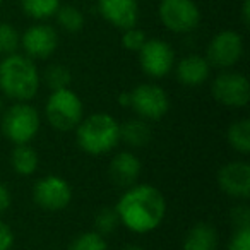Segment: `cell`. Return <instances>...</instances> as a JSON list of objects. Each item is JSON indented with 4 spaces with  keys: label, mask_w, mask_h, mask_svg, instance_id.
I'll use <instances>...</instances> for the list:
<instances>
[{
    "label": "cell",
    "mask_w": 250,
    "mask_h": 250,
    "mask_svg": "<svg viewBox=\"0 0 250 250\" xmlns=\"http://www.w3.org/2000/svg\"><path fill=\"white\" fill-rule=\"evenodd\" d=\"M76 141L86 154H106L120 143V124L106 111L91 113L83 117L76 127Z\"/></svg>",
    "instance_id": "obj_3"
},
{
    "label": "cell",
    "mask_w": 250,
    "mask_h": 250,
    "mask_svg": "<svg viewBox=\"0 0 250 250\" xmlns=\"http://www.w3.org/2000/svg\"><path fill=\"white\" fill-rule=\"evenodd\" d=\"M0 129L5 139L14 146L29 144L42 129L40 111L28 101H14V104L5 108L0 118Z\"/></svg>",
    "instance_id": "obj_4"
},
{
    "label": "cell",
    "mask_w": 250,
    "mask_h": 250,
    "mask_svg": "<svg viewBox=\"0 0 250 250\" xmlns=\"http://www.w3.org/2000/svg\"><path fill=\"white\" fill-rule=\"evenodd\" d=\"M2 2H4V0H0V4H2Z\"/></svg>",
    "instance_id": "obj_36"
},
{
    "label": "cell",
    "mask_w": 250,
    "mask_h": 250,
    "mask_svg": "<svg viewBox=\"0 0 250 250\" xmlns=\"http://www.w3.org/2000/svg\"><path fill=\"white\" fill-rule=\"evenodd\" d=\"M72 187L63 177L46 175L35 182L33 185V201L36 206L50 212L63 211L72 202Z\"/></svg>",
    "instance_id": "obj_9"
},
{
    "label": "cell",
    "mask_w": 250,
    "mask_h": 250,
    "mask_svg": "<svg viewBox=\"0 0 250 250\" xmlns=\"http://www.w3.org/2000/svg\"><path fill=\"white\" fill-rule=\"evenodd\" d=\"M173 67L177 81L188 87L204 84L209 79V74H211V65H209L208 59L202 55H195V53L182 57Z\"/></svg>",
    "instance_id": "obj_16"
},
{
    "label": "cell",
    "mask_w": 250,
    "mask_h": 250,
    "mask_svg": "<svg viewBox=\"0 0 250 250\" xmlns=\"http://www.w3.org/2000/svg\"><path fill=\"white\" fill-rule=\"evenodd\" d=\"M219 236L211 223H195L184 236L182 250H218Z\"/></svg>",
    "instance_id": "obj_17"
},
{
    "label": "cell",
    "mask_w": 250,
    "mask_h": 250,
    "mask_svg": "<svg viewBox=\"0 0 250 250\" xmlns=\"http://www.w3.org/2000/svg\"><path fill=\"white\" fill-rule=\"evenodd\" d=\"M141 173H143V163L130 151H120L110 160L108 165V175L110 180L117 187L129 188L137 184Z\"/></svg>",
    "instance_id": "obj_15"
},
{
    "label": "cell",
    "mask_w": 250,
    "mask_h": 250,
    "mask_svg": "<svg viewBox=\"0 0 250 250\" xmlns=\"http://www.w3.org/2000/svg\"><path fill=\"white\" fill-rule=\"evenodd\" d=\"M45 117L48 124L59 132L76 130L84 117L83 100L70 87L52 91L45 104Z\"/></svg>",
    "instance_id": "obj_5"
},
{
    "label": "cell",
    "mask_w": 250,
    "mask_h": 250,
    "mask_svg": "<svg viewBox=\"0 0 250 250\" xmlns=\"http://www.w3.org/2000/svg\"><path fill=\"white\" fill-rule=\"evenodd\" d=\"M130 108L143 120L156 122L170 110V96L158 84L144 83L130 91Z\"/></svg>",
    "instance_id": "obj_7"
},
{
    "label": "cell",
    "mask_w": 250,
    "mask_h": 250,
    "mask_svg": "<svg viewBox=\"0 0 250 250\" xmlns=\"http://www.w3.org/2000/svg\"><path fill=\"white\" fill-rule=\"evenodd\" d=\"M40 165V156L36 149L29 144H18L11 153V167L14 173L21 177H31Z\"/></svg>",
    "instance_id": "obj_19"
},
{
    "label": "cell",
    "mask_w": 250,
    "mask_h": 250,
    "mask_svg": "<svg viewBox=\"0 0 250 250\" xmlns=\"http://www.w3.org/2000/svg\"><path fill=\"white\" fill-rule=\"evenodd\" d=\"M11 202H12L11 192H9V188L0 182V216L11 208Z\"/></svg>",
    "instance_id": "obj_31"
},
{
    "label": "cell",
    "mask_w": 250,
    "mask_h": 250,
    "mask_svg": "<svg viewBox=\"0 0 250 250\" xmlns=\"http://www.w3.org/2000/svg\"><path fill=\"white\" fill-rule=\"evenodd\" d=\"M19 2L22 12L36 21L53 18L60 7V0H19Z\"/></svg>",
    "instance_id": "obj_21"
},
{
    "label": "cell",
    "mask_w": 250,
    "mask_h": 250,
    "mask_svg": "<svg viewBox=\"0 0 250 250\" xmlns=\"http://www.w3.org/2000/svg\"><path fill=\"white\" fill-rule=\"evenodd\" d=\"M226 250H250V228H236Z\"/></svg>",
    "instance_id": "obj_28"
},
{
    "label": "cell",
    "mask_w": 250,
    "mask_h": 250,
    "mask_svg": "<svg viewBox=\"0 0 250 250\" xmlns=\"http://www.w3.org/2000/svg\"><path fill=\"white\" fill-rule=\"evenodd\" d=\"M211 93L219 104L226 108H243L250 101V83L242 72L223 70L214 77Z\"/></svg>",
    "instance_id": "obj_8"
},
{
    "label": "cell",
    "mask_w": 250,
    "mask_h": 250,
    "mask_svg": "<svg viewBox=\"0 0 250 250\" xmlns=\"http://www.w3.org/2000/svg\"><path fill=\"white\" fill-rule=\"evenodd\" d=\"M137 53H139L141 69L151 79H161L168 76L175 65V52L170 43H167L165 40H146L143 48Z\"/></svg>",
    "instance_id": "obj_11"
},
{
    "label": "cell",
    "mask_w": 250,
    "mask_h": 250,
    "mask_svg": "<svg viewBox=\"0 0 250 250\" xmlns=\"http://www.w3.org/2000/svg\"><path fill=\"white\" fill-rule=\"evenodd\" d=\"M122 250H146L144 247H141V245H125Z\"/></svg>",
    "instance_id": "obj_34"
},
{
    "label": "cell",
    "mask_w": 250,
    "mask_h": 250,
    "mask_svg": "<svg viewBox=\"0 0 250 250\" xmlns=\"http://www.w3.org/2000/svg\"><path fill=\"white\" fill-rule=\"evenodd\" d=\"M21 46L24 55L31 60H45L55 53L59 46V35L48 24H33L21 35Z\"/></svg>",
    "instance_id": "obj_13"
},
{
    "label": "cell",
    "mask_w": 250,
    "mask_h": 250,
    "mask_svg": "<svg viewBox=\"0 0 250 250\" xmlns=\"http://www.w3.org/2000/svg\"><path fill=\"white\" fill-rule=\"evenodd\" d=\"M243 38L240 33L233 29H225L212 36L206 50V59L209 65L218 67V69H231L233 65L242 60L243 57Z\"/></svg>",
    "instance_id": "obj_10"
},
{
    "label": "cell",
    "mask_w": 250,
    "mask_h": 250,
    "mask_svg": "<svg viewBox=\"0 0 250 250\" xmlns=\"http://www.w3.org/2000/svg\"><path fill=\"white\" fill-rule=\"evenodd\" d=\"M167 209L165 195L149 184H136L125 188L115 206L120 225L137 235H146L160 228L167 216Z\"/></svg>",
    "instance_id": "obj_1"
},
{
    "label": "cell",
    "mask_w": 250,
    "mask_h": 250,
    "mask_svg": "<svg viewBox=\"0 0 250 250\" xmlns=\"http://www.w3.org/2000/svg\"><path fill=\"white\" fill-rule=\"evenodd\" d=\"M55 18L60 28L67 33H79L84 28V14L74 5H60Z\"/></svg>",
    "instance_id": "obj_22"
},
{
    "label": "cell",
    "mask_w": 250,
    "mask_h": 250,
    "mask_svg": "<svg viewBox=\"0 0 250 250\" xmlns=\"http://www.w3.org/2000/svg\"><path fill=\"white\" fill-rule=\"evenodd\" d=\"M218 187L223 194L236 201L250 197V165L247 161H229L218 171Z\"/></svg>",
    "instance_id": "obj_12"
},
{
    "label": "cell",
    "mask_w": 250,
    "mask_h": 250,
    "mask_svg": "<svg viewBox=\"0 0 250 250\" xmlns=\"http://www.w3.org/2000/svg\"><path fill=\"white\" fill-rule=\"evenodd\" d=\"M21 46V35L9 22H0V53L2 55H12Z\"/></svg>",
    "instance_id": "obj_26"
},
{
    "label": "cell",
    "mask_w": 250,
    "mask_h": 250,
    "mask_svg": "<svg viewBox=\"0 0 250 250\" xmlns=\"http://www.w3.org/2000/svg\"><path fill=\"white\" fill-rule=\"evenodd\" d=\"M158 16L161 24L177 35L192 33L201 22V9L194 0H161Z\"/></svg>",
    "instance_id": "obj_6"
},
{
    "label": "cell",
    "mask_w": 250,
    "mask_h": 250,
    "mask_svg": "<svg viewBox=\"0 0 250 250\" xmlns=\"http://www.w3.org/2000/svg\"><path fill=\"white\" fill-rule=\"evenodd\" d=\"M67 250H108V243L100 233L83 231L70 240Z\"/></svg>",
    "instance_id": "obj_25"
},
{
    "label": "cell",
    "mask_w": 250,
    "mask_h": 250,
    "mask_svg": "<svg viewBox=\"0 0 250 250\" xmlns=\"http://www.w3.org/2000/svg\"><path fill=\"white\" fill-rule=\"evenodd\" d=\"M231 223L236 228H250V208L245 204V201L242 204H236L235 208L231 209Z\"/></svg>",
    "instance_id": "obj_29"
},
{
    "label": "cell",
    "mask_w": 250,
    "mask_h": 250,
    "mask_svg": "<svg viewBox=\"0 0 250 250\" xmlns=\"http://www.w3.org/2000/svg\"><path fill=\"white\" fill-rule=\"evenodd\" d=\"M98 11L108 24L122 31L137 26L139 21L137 0H98Z\"/></svg>",
    "instance_id": "obj_14"
},
{
    "label": "cell",
    "mask_w": 250,
    "mask_h": 250,
    "mask_svg": "<svg viewBox=\"0 0 250 250\" xmlns=\"http://www.w3.org/2000/svg\"><path fill=\"white\" fill-rule=\"evenodd\" d=\"M42 86V76L35 60L21 53L0 60V93L12 101H31Z\"/></svg>",
    "instance_id": "obj_2"
},
{
    "label": "cell",
    "mask_w": 250,
    "mask_h": 250,
    "mask_svg": "<svg viewBox=\"0 0 250 250\" xmlns=\"http://www.w3.org/2000/svg\"><path fill=\"white\" fill-rule=\"evenodd\" d=\"M242 22L245 24V28H249V24H250V0H243V4H242Z\"/></svg>",
    "instance_id": "obj_32"
},
{
    "label": "cell",
    "mask_w": 250,
    "mask_h": 250,
    "mask_svg": "<svg viewBox=\"0 0 250 250\" xmlns=\"http://www.w3.org/2000/svg\"><path fill=\"white\" fill-rule=\"evenodd\" d=\"M5 101H4V98L0 96V118H2V115H4V111H5Z\"/></svg>",
    "instance_id": "obj_35"
},
{
    "label": "cell",
    "mask_w": 250,
    "mask_h": 250,
    "mask_svg": "<svg viewBox=\"0 0 250 250\" xmlns=\"http://www.w3.org/2000/svg\"><path fill=\"white\" fill-rule=\"evenodd\" d=\"M118 104L124 108H130V93H122L120 96H118Z\"/></svg>",
    "instance_id": "obj_33"
},
{
    "label": "cell",
    "mask_w": 250,
    "mask_h": 250,
    "mask_svg": "<svg viewBox=\"0 0 250 250\" xmlns=\"http://www.w3.org/2000/svg\"><path fill=\"white\" fill-rule=\"evenodd\" d=\"M228 144L235 153L238 154H249L250 153V120L249 118H240L235 120L228 127L226 132Z\"/></svg>",
    "instance_id": "obj_20"
},
{
    "label": "cell",
    "mask_w": 250,
    "mask_h": 250,
    "mask_svg": "<svg viewBox=\"0 0 250 250\" xmlns=\"http://www.w3.org/2000/svg\"><path fill=\"white\" fill-rule=\"evenodd\" d=\"M43 79H45L46 86L50 87V91L63 89V87H70L72 72L69 70V67L62 65V63H52L46 67Z\"/></svg>",
    "instance_id": "obj_24"
},
{
    "label": "cell",
    "mask_w": 250,
    "mask_h": 250,
    "mask_svg": "<svg viewBox=\"0 0 250 250\" xmlns=\"http://www.w3.org/2000/svg\"><path fill=\"white\" fill-rule=\"evenodd\" d=\"M146 33L139 28H129L122 33V46L129 52H139L143 45L146 43Z\"/></svg>",
    "instance_id": "obj_27"
},
{
    "label": "cell",
    "mask_w": 250,
    "mask_h": 250,
    "mask_svg": "<svg viewBox=\"0 0 250 250\" xmlns=\"http://www.w3.org/2000/svg\"><path fill=\"white\" fill-rule=\"evenodd\" d=\"M93 225H94V231L100 233L101 236L111 235V233L117 231L118 226H122L117 211H115V208H110V206H104V208H101L94 214Z\"/></svg>",
    "instance_id": "obj_23"
},
{
    "label": "cell",
    "mask_w": 250,
    "mask_h": 250,
    "mask_svg": "<svg viewBox=\"0 0 250 250\" xmlns=\"http://www.w3.org/2000/svg\"><path fill=\"white\" fill-rule=\"evenodd\" d=\"M151 137H153V132H151L149 124L143 118H130L120 124V141L129 147H134V149L146 147L151 143Z\"/></svg>",
    "instance_id": "obj_18"
},
{
    "label": "cell",
    "mask_w": 250,
    "mask_h": 250,
    "mask_svg": "<svg viewBox=\"0 0 250 250\" xmlns=\"http://www.w3.org/2000/svg\"><path fill=\"white\" fill-rule=\"evenodd\" d=\"M14 231L5 221H0V250H11L14 247Z\"/></svg>",
    "instance_id": "obj_30"
}]
</instances>
